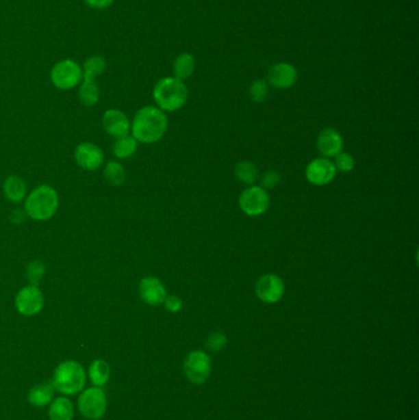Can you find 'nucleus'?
I'll return each mask as SVG.
<instances>
[{
	"label": "nucleus",
	"instance_id": "30",
	"mask_svg": "<svg viewBox=\"0 0 419 420\" xmlns=\"http://www.w3.org/2000/svg\"><path fill=\"white\" fill-rule=\"evenodd\" d=\"M205 345L210 352L219 353L228 345V338L222 332H214V333H210L207 338Z\"/></svg>",
	"mask_w": 419,
	"mask_h": 420
},
{
	"label": "nucleus",
	"instance_id": "24",
	"mask_svg": "<svg viewBox=\"0 0 419 420\" xmlns=\"http://www.w3.org/2000/svg\"><path fill=\"white\" fill-rule=\"evenodd\" d=\"M235 176L236 179L247 186H252L259 179V171L257 166L251 161H239L235 165Z\"/></svg>",
	"mask_w": 419,
	"mask_h": 420
},
{
	"label": "nucleus",
	"instance_id": "31",
	"mask_svg": "<svg viewBox=\"0 0 419 420\" xmlns=\"http://www.w3.org/2000/svg\"><path fill=\"white\" fill-rule=\"evenodd\" d=\"M259 182H261L259 186L262 187L266 191L275 189L281 183V174H278L275 170H268L262 174Z\"/></svg>",
	"mask_w": 419,
	"mask_h": 420
},
{
	"label": "nucleus",
	"instance_id": "5",
	"mask_svg": "<svg viewBox=\"0 0 419 420\" xmlns=\"http://www.w3.org/2000/svg\"><path fill=\"white\" fill-rule=\"evenodd\" d=\"M51 81L58 90H72L83 81L81 66L75 60H62L51 69Z\"/></svg>",
	"mask_w": 419,
	"mask_h": 420
},
{
	"label": "nucleus",
	"instance_id": "33",
	"mask_svg": "<svg viewBox=\"0 0 419 420\" xmlns=\"http://www.w3.org/2000/svg\"><path fill=\"white\" fill-rule=\"evenodd\" d=\"M114 0H84L85 5L94 10H105L114 4Z\"/></svg>",
	"mask_w": 419,
	"mask_h": 420
},
{
	"label": "nucleus",
	"instance_id": "14",
	"mask_svg": "<svg viewBox=\"0 0 419 420\" xmlns=\"http://www.w3.org/2000/svg\"><path fill=\"white\" fill-rule=\"evenodd\" d=\"M138 291L140 299L149 306L162 305L165 298L168 296L164 283L153 276H144L139 282Z\"/></svg>",
	"mask_w": 419,
	"mask_h": 420
},
{
	"label": "nucleus",
	"instance_id": "7",
	"mask_svg": "<svg viewBox=\"0 0 419 420\" xmlns=\"http://www.w3.org/2000/svg\"><path fill=\"white\" fill-rule=\"evenodd\" d=\"M78 408L86 419L100 420L106 413L107 398L102 387H90L81 391L78 398Z\"/></svg>",
	"mask_w": 419,
	"mask_h": 420
},
{
	"label": "nucleus",
	"instance_id": "26",
	"mask_svg": "<svg viewBox=\"0 0 419 420\" xmlns=\"http://www.w3.org/2000/svg\"><path fill=\"white\" fill-rule=\"evenodd\" d=\"M103 177L111 186H122L126 181V168L118 161H108L103 168Z\"/></svg>",
	"mask_w": 419,
	"mask_h": 420
},
{
	"label": "nucleus",
	"instance_id": "3",
	"mask_svg": "<svg viewBox=\"0 0 419 420\" xmlns=\"http://www.w3.org/2000/svg\"><path fill=\"white\" fill-rule=\"evenodd\" d=\"M156 107L164 112H176L183 107L188 99V89L183 81L175 77L162 78L156 83L153 90Z\"/></svg>",
	"mask_w": 419,
	"mask_h": 420
},
{
	"label": "nucleus",
	"instance_id": "27",
	"mask_svg": "<svg viewBox=\"0 0 419 420\" xmlns=\"http://www.w3.org/2000/svg\"><path fill=\"white\" fill-rule=\"evenodd\" d=\"M270 94V85L264 79L255 80L249 89L250 99L255 103H262L267 100Z\"/></svg>",
	"mask_w": 419,
	"mask_h": 420
},
{
	"label": "nucleus",
	"instance_id": "8",
	"mask_svg": "<svg viewBox=\"0 0 419 420\" xmlns=\"http://www.w3.org/2000/svg\"><path fill=\"white\" fill-rule=\"evenodd\" d=\"M212 360L210 355L202 350H194L187 355L183 371L193 384H203L210 378Z\"/></svg>",
	"mask_w": 419,
	"mask_h": 420
},
{
	"label": "nucleus",
	"instance_id": "19",
	"mask_svg": "<svg viewBox=\"0 0 419 420\" xmlns=\"http://www.w3.org/2000/svg\"><path fill=\"white\" fill-rule=\"evenodd\" d=\"M49 420H73L74 406L72 401L66 397H58L51 402L48 409Z\"/></svg>",
	"mask_w": 419,
	"mask_h": 420
},
{
	"label": "nucleus",
	"instance_id": "4",
	"mask_svg": "<svg viewBox=\"0 0 419 420\" xmlns=\"http://www.w3.org/2000/svg\"><path fill=\"white\" fill-rule=\"evenodd\" d=\"M86 372L83 365L75 360H66L55 367L52 378L54 390L64 396H75L84 390Z\"/></svg>",
	"mask_w": 419,
	"mask_h": 420
},
{
	"label": "nucleus",
	"instance_id": "13",
	"mask_svg": "<svg viewBox=\"0 0 419 420\" xmlns=\"http://www.w3.org/2000/svg\"><path fill=\"white\" fill-rule=\"evenodd\" d=\"M299 78L298 69L290 63H277L267 74V83L278 90H287L296 84Z\"/></svg>",
	"mask_w": 419,
	"mask_h": 420
},
{
	"label": "nucleus",
	"instance_id": "16",
	"mask_svg": "<svg viewBox=\"0 0 419 420\" xmlns=\"http://www.w3.org/2000/svg\"><path fill=\"white\" fill-rule=\"evenodd\" d=\"M316 148L320 155L326 159H332L343 150V138L341 133L335 128H325L316 139Z\"/></svg>",
	"mask_w": 419,
	"mask_h": 420
},
{
	"label": "nucleus",
	"instance_id": "6",
	"mask_svg": "<svg viewBox=\"0 0 419 420\" xmlns=\"http://www.w3.org/2000/svg\"><path fill=\"white\" fill-rule=\"evenodd\" d=\"M270 193L257 185L247 187L245 191H242L240 194V209L247 216L256 218L264 215V213L270 209Z\"/></svg>",
	"mask_w": 419,
	"mask_h": 420
},
{
	"label": "nucleus",
	"instance_id": "1",
	"mask_svg": "<svg viewBox=\"0 0 419 420\" xmlns=\"http://www.w3.org/2000/svg\"><path fill=\"white\" fill-rule=\"evenodd\" d=\"M166 114L156 106L140 108L131 122L133 138L140 144H155L168 132Z\"/></svg>",
	"mask_w": 419,
	"mask_h": 420
},
{
	"label": "nucleus",
	"instance_id": "23",
	"mask_svg": "<svg viewBox=\"0 0 419 420\" xmlns=\"http://www.w3.org/2000/svg\"><path fill=\"white\" fill-rule=\"evenodd\" d=\"M79 100L86 107H92L100 100V86L96 80H83L79 88Z\"/></svg>",
	"mask_w": 419,
	"mask_h": 420
},
{
	"label": "nucleus",
	"instance_id": "11",
	"mask_svg": "<svg viewBox=\"0 0 419 420\" xmlns=\"http://www.w3.org/2000/svg\"><path fill=\"white\" fill-rule=\"evenodd\" d=\"M337 176L333 162L326 157H316L307 163L305 168V177L309 183L314 186L324 187L329 185Z\"/></svg>",
	"mask_w": 419,
	"mask_h": 420
},
{
	"label": "nucleus",
	"instance_id": "18",
	"mask_svg": "<svg viewBox=\"0 0 419 420\" xmlns=\"http://www.w3.org/2000/svg\"><path fill=\"white\" fill-rule=\"evenodd\" d=\"M54 391L52 382L37 384L29 391L27 401L34 407L43 408L53 401Z\"/></svg>",
	"mask_w": 419,
	"mask_h": 420
},
{
	"label": "nucleus",
	"instance_id": "2",
	"mask_svg": "<svg viewBox=\"0 0 419 420\" xmlns=\"http://www.w3.org/2000/svg\"><path fill=\"white\" fill-rule=\"evenodd\" d=\"M60 207V197L53 187L40 185L25 199L26 215L35 222H47Z\"/></svg>",
	"mask_w": 419,
	"mask_h": 420
},
{
	"label": "nucleus",
	"instance_id": "22",
	"mask_svg": "<svg viewBox=\"0 0 419 420\" xmlns=\"http://www.w3.org/2000/svg\"><path fill=\"white\" fill-rule=\"evenodd\" d=\"M107 68V62L102 55H91L85 60L81 66L83 80H95L97 77L102 75Z\"/></svg>",
	"mask_w": 419,
	"mask_h": 420
},
{
	"label": "nucleus",
	"instance_id": "10",
	"mask_svg": "<svg viewBox=\"0 0 419 420\" xmlns=\"http://www.w3.org/2000/svg\"><path fill=\"white\" fill-rule=\"evenodd\" d=\"M255 290L259 300L264 304L272 305L283 299L285 293V284L278 274L267 273L258 278Z\"/></svg>",
	"mask_w": 419,
	"mask_h": 420
},
{
	"label": "nucleus",
	"instance_id": "9",
	"mask_svg": "<svg viewBox=\"0 0 419 420\" xmlns=\"http://www.w3.org/2000/svg\"><path fill=\"white\" fill-rule=\"evenodd\" d=\"M45 306V296L37 285H26L18 290L15 296V307L18 313L26 317L36 316Z\"/></svg>",
	"mask_w": 419,
	"mask_h": 420
},
{
	"label": "nucleus",
	"instance_id": "28",
	"mask_svg": "<svg viewBox=\"0 0 419 420\" xmlns=\"http://www.w3.org/2000/svg\"><path fill=\"white\" fill-rule=\"evenodd\" d=\"M46 274V267L45 264L38 261V259H34L31 261L30 263L27 264L26 267V278L30 283L31 285H37L42 282L43 278Z\"/></svg>",
	"mask_w": 419,
	"mask_h": 420
},
{
	"label": "nucleus",
	"instance_id": "15",
	"mask_svg": "<svg viewBox=\"0 0 419 420\" xmlns=\"http://www.w3.org/2000/svg\"><path fill=\"white\" fill-rule=\"evenodd\" d=\"M102 126L105 131L114 139L126 137L131 132V122L127 114L120 109L111 108L102 116Z\"/></svg>",
	"mask_w": 419,
	"mask_h": 420
},
{
	"label": "nucleus",
	"instance_id": "12",
	"mask_svg": "<svg viewBox=\"0 0 419 420\" xmlns=\"http://www.w3.org/2000/svg\"><path fill=\"white\" fill-rule=\"evenodd\" d=\"M74 159L83 170L94 172L103 165L105 155L100 146L90 142H84L75 148Z\"/></svg>",
	"mask_w": 419,
	"mask_h": 420
},
{
	"label": "nucleus",
	"instance_id": "25",
	"mask_svg": "<svg viewBox=\"0 0 419 420\" xmlns=\"http://www.w3.org/2000/svg\"><path fill=\"white\" fill-rule=\"evenodd\" d=\"M138 145V142L133 138V135L128 134L126 137L116 139L112 151H114V157L117 159L125 160V159L132 157L137 153Z\"/></svg>",
	"mask_w": 419,
	"mask_h": 420
},
{
	"label": "nucleus",
	"instance_id": "34",
	"mask_svg": "<svg viewBox=\"0 0 419 420\" xmlns=\"http://www.w3.org/2000/svg\"><path fill=\"white\" fill-rule=\"evenodd\" d=\"M25 216H27L26 213H25V210L23 213L20 210H16L12 215V220L15 222H24Z\"/></svg>",
	"mask_w": 419,
	"mask_h": 420
},
{
	"label": "nucleus",
	"instance_id": "29",
	"mask_svg": "<svg viewBox=\"0 0 419 420\" xmlns=\"http://www.w3.org/2000/svg\"><path fill=\"white\" fill-rule=\"evenodd\" d=\"M333 159H335V161L332 162H333V165H335L337 172L348 174V172L353 171L354 166H355V160H354L353 155L341 151V153H340L338 155H335Z\"/></svg>",
	"mask_w": 419,
	"mask_h": 420
},
{
	"label": "nucleus",
	"instance_id": "21",
	"mask_svg": "<svg viewBox=\"0 0 419 420\" xmlns=\"http://www.w3.org/2000/svg\"><path fill=\"white\" fill-rule=\"evenodd\" d=\"M88 373H89L91 384L96 387H103L111 378V367L107 361L96 359L91 363Z\"/></svg>",
	"mask_w": 419,
	"mask_h": 420
},
{
	"label": "nucleus",
	"instance_id": "17",
	"mask_svg": "<svg viewBox=\"0 0 419 420\" xmlns=\"http://www.w3.org/2000/svg\"><path fill=\"white\" fill-rule=\"evenodd\" d=\"M6 199L12 203H21L27 197V186L18 176H9L3 185Z\"/></svg>",
	"mask_w": 419,
	"mask_h": 420
},
{
	"label": "nucleus",
	"instance_id": "20",
	"mask_svg": "<svg viewBox=\"0 0 419 420\" xmlns=\"http://www.w3.org/2000/svg\"><path fill=\"white\" fill-rule=\"evenodd\" d=\"M196 69V60L191 53H181L176 57L174 62V77L181 81H185L192 77Z\"/></svg>",
	"mask_w": 419,
	"mask_h": 420
},
{
	"label": "nucleus",
	"instance_id": "32",
	"mask_svg": "<svg viewBox=\"0 0 419 420\" xmlns=\"http://www.w3.org/2000/svg\"><path fill=\"white\" fill-rule=\"evenodd\" d=\"M162 305L165 306L168 313H177L182 310L183 302L181 300L180 296H177V295H168L162 302Z\"/></svg>",
	"mask_w": 419,
	"mask_h": 420
}]
</instances>
